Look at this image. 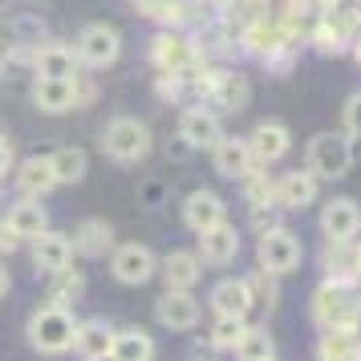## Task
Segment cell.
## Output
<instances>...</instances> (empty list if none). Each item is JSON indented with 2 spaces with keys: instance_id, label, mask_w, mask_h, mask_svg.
Segmentation results:
<instances>
[{
  "instance_id": "cell-1",
  "label": "cell",
  "mask_w": 361,
  "mask_h": 361,
  "mask_svg": "<svg viewBox=\"0 0 361 361\" xmlns=\"http://www.w3.org/2000/svg\"><path fill=\"white\" fill-rule=\"evenodd\" d=\"M73 333H78V317L73 309H61V305H41L33 309L29 317V325H25V337L33 345L37 353H45V357H61L73 349Z\"/></svg>"
},
{
  "instance_id": "cell-2",
  "label": "cell",
  "mask_w": 361,
  "mask_h": 361,
  "mask_svg": "<svg viewBox=\"0 0 361 361\" xmlns=\"http://www.w3.org/2000/svg\"><path fill=\"white\" fill-rule=\"evenodd\" d=\"M154 147V138H150V126L142 118L134 114H118L106 122V130H102V154L118 166H134L142 163Z\"/></svg>"
},
{
  "instance_id": "cell-3",
  "label": "cell",
  "mask_w": 361,
  "mask_h": 361,
  "mask_svg": "<svg viewBox=\"0 0 361 361\" xmlns=\"http://www.w3.org/2000/svg\"><path fill=\"white\" fill-rule=\"evenodd\" d=\"M312 321L321 329H361V296L353 284L321 280L312 293Z\"/></svg>"
},
{
  "instance_id": "cell-4",
  "label": "cell",
  "mask_w": 361,
  "mask_h": 361,
  "mask_svg": "<svg viewBox=\"0 0 361 361\" xmlns=\"http://www.w3.org/2000/svg\"><path fill=\"white\" fill-rule=\"evenodd\" d=\"M349 166H353V147H349L345 130H321V134L309 138V147H305V171H309L317 183L321 179L325 183L345 179Z\"/></svg>"
},
{
  "instance_id": "cell-5",
  "label": "cell",
  "mask_w": 361,
  "mask_h": 361,
  "mask_svg": "<svg viewBox=\"0 0 361 361\" xmlns=\"http://www.w3.org/2000/svg\"><path fill=\"white\" fill-rule=\"evenodd\" d=\"M300 264H305V244H300L296 231H288L284 224L272 231H260V240H256V268L260 272L280 280L300 272Z\"/></svg>"
},
{
  "instance_id": "cell-6",
  "label": "cell",
  "mask_w": 361,
  "mask_h": 361,
  "mask_svg": "<svg viewBox=\"0 0 361 361\" xmlns=\"http://www.w3.org/2000/svg\"><path fill=\"white\" fill-rule=\"evenodd\" d=\"M73 53H78V66L85 69H110L122 57V33L114 25H106V20H94V25H85L78 33Z\"/></svg>"
},
{
  "instance_id": "cell-7",
  "label": "cell",
  "mask_w": 361,
  "mask_h": 361,
  "mask_svg": "<svg viewBox=\"0 0 361 361\" xmlns=\"http://www.w3.org/2000/svg\"><path fill=\"white\" fill-rule=\"evenodd\" d=\"M110 276H114L118 284L138 288V284H147V280L159 276V256H154L147 244H138V240L114 244V252H110Z\"/></svg>"
},
{
  "instance_id": "cell-8",
  "label": "cell",
  "mask_w": 361,
  "mask_h": 361,
  "mask_svg": "<svg viewBox=\"0 0 361 361\" xmlns=\"http://www.w3.org/2000/svg\"><path fill=\"white\" fill-rule=\"evenodd\" d=\"M321 235H325V244H353L361 235V207L357 199L349 195H337L329 199L325 207H321Z\"/></svg>"
},
{
  "instance_id": "cell-9",
  "label": "cell",
  "mask_w": 361,
  "mask_h": 361,
  "mask_svg": "<svg viewBox=\"0 0 361 361\" xmlns=\"http://www.w3.org/2000/svg\"><path fill=\"white\" fill-rule=\"evenodd\" d=\"M240 231H235V224L231 219H224V224H215V228L199 231V260H203V268H228V264H235V256H240Z\"/></svg>"
},
{
  "instance_id": "cell-10",
  "label": "cell",
  "mask_w": 361,
  "mask_h": 361,
  "mask_svg": "<svg viewBox=\"0 0 361 361\" xmlns=\"http://www.w3.org/2000/svg\"><path fill=\"white\" fill-rule=\"evenodd\" d=\"M207 305H212L215 317H240V321H247V312L256 309V296H252L247 276H224L219 284H212Z\"/></svg>"
},
{
  "instance_id": "cell-11",
  "label": "cell",
  "mask_w": 361,
  "mask_h": 361,
  "mask_svg": "<svg viewBox=\"0 0 361 361\" xmlns=\"http://www.w3.org/2000/svg\"><path fill=\"white\" fill-rule=\"evenodd\" d=\"M212 163H215V171H219L224 179H240V183L260 171V163L252 159L247 138H235V134H224V138L212 147Z\"/></svg>"
},
{
  "instance_id": "cell-12",
  "label": "cell",
  "mask_w": 361,
  "mask_h": 361,
  "mask_svg": "<svg viewBox=\"0 0 361 361\" xmlns=\"http://www.w3.org/2000/svg\"><path fill=\"white\" fill-rule=\"evenodd\" d=\"M203 317V305H199L191 293H163L154 300V321L171 333H191Z\"/></svg>"
},
{
  "instance_id": "cell-13",
  "label": "cell",
  "mask_w": 361,
  "mask_h": 361,
  "mask_svg": "<svg viewBox=\"0 0 361 361\" xmlns=\"http://www.w3.org/2000/svg\"><path fill=\"white\" fill-rule=\"evenodd\" d=\"M224 219H228V207H224L219 191H212V187H199V191H191V195L183 199V224H187V231L199 235V231L215 228Z\"/></svg>"
},
{
  "instance_id": "cell-14",
  "label": "cell",
  "mask_w": 361,
  "mask_h": 361,
  "mask_svg": "<svg viewBox=\"0 0 361 361\" xmlns=\"http://www.w3.org/2000/svg\"><path fill=\"white\" fill-rule=\"evenodd\" d=\"M317 187L321 183L312 179L305 166L300 171H288V175H280L272 183V203H276L280 212H305V207H312V199H317Z\"/></svg>"
},
{
  "instance_id": "cell-15",
  "label": "cell",
  "mask_w": 361,
  "mask_h": 361,
  "mask_svg": "<svg viewBox=\"0 0 361 361\" xmlns=\"http://www.w3.org/2000/svg\"><path fill=\"white\" fill-rule=\"evenodd\" d=\"M159 276H163L166 293H191L203 276V260H199V252H166L163 260H159Z\"/></svg>"
},
{
  "instance_id": "cell-16",
  "label": "cell",
  "mask_w": 361,
  "mask_h": 361,
  "mask_svg": "<svg viewBox=\"0 0 361 361\" xmlns=\"http://www.w3.org/2000/svg\"><path fill=\"white\" fill-rule=\"evenodd\" d=\"M29 256H33V268L41 276H57L73 264V247H69V235L61 231H45L29 244Z\"/></svg>"
},
{
  "instance_id": "cell-17",
  "label": "cell",
  "mask_w": 361,
  "mask_h": 361,
  "mask_svg": "<svg viewBox=\"0 0 361 361\" xmlns=\"http://www.w3.org/2000/svg\"><path fill=\"white\" fill-rule=\"evenodd\" d=\"M4 224H8V231L17 235L20 244H33L37 235L49 231V212H45L41 199H17V203L4 212Z\"/></svg>"
},
{
  "instance_id": "cell-18",
  "label": "cell",
  "mask_w": 361,
  "mask_h": 361,
  "mask_svg": "<svg viewBox=\"0 0 361 361\" xmlns=\"http://www.w3.org/2000/svg\"><path fill=\"white\" fill-rule=\"evenodd\" d=\"M179 138H183L191 150H212L215 142L224 138L215 110H207V106H191V110H183V118H179Z\"/></svg>"
},
{
  "instance_id": "cell-19",
  "label": "cell",
  "mask_w": 361,
  "mask_h": 361,
  "mask_svg": "<svg viewBox=\"0 0 361 361\" xmlns=\"http://www.w3.org/2000/svg\"><path fill=\"white\" fill-rule=\"evenodd\" d=\"M69 247L82 260H102L106 252H114V224H106V219H82L73 228V235H69Z\"/></svg>"
},
{
  "instance_id": "cell-20",
  "label": "cell",
  "mask_w": 361,
  "mask_h": 361,
  "mask_svg": "<svg viewBox=\"0 0 361 361\" xmlns=\"http://www.w3.org/2000/svg\"><path fill=\"white\" fill-rule=\"evenodd\" d=\"M33 73L45 82H78L82 66H78V53L69 45H41L33 57Z\"/></svg>"
},
{
  "instance_id": "cell-21",
  "label": "cell",
  "mask_w": 361,
  "mask_h": 361,
  "mask_svg": "<svg viewBox=\"0 0 361 361\" xmlns=\"http://www.w3.org/2000/svg\"><path fill=\"white\" fill-rule=\"evenodd\" d=\"M114 333L118 329L102 317H90V321H78V333H73V353L82 361H98V357H110L114 349Z\"/></svg>"
},
{
  "instance_id": "cell-22",
  "label": "cell",
  "mask_w": 361,
  "mask_h": 361,
  "mask_svg": "<svg viewBox=\"0 0 361 361\" xmlns=\"http://www.w3.org/2000/svg\"><path fill=\"white\" fill-rule=\"evenodd\" d=\"M13 183H17V191L25 199H41L49 195L57 179H53V159L49 154H29L20 166H13Z\"/></svg>"
},
{
  "instance_id": "cell-23",
  "label": "cell",
  "mask_w": 361,
  "mask_h": 361,
  "mask_svg": "<svg viewBox=\"0 0 361 361\" xmlns=\"http://www.w3.org/2000/svg\"><path fill=\"white\" fill-rule=\"evenodd\" d=\"M199 90H207V98L219 102L224 110H244L247 102H252V85H247L244 73H207L203 82H199Z\"/></svg>"
},
{
  "instance_id": "cell-24",
  "label": "cell",
  "mask_w": 361,
  "mask_h": 361,
  "mask_svg": "<svg viewBox=\"0 0 361 361\" xmlns=\"http://www.w3.org/2000/svg\"><path fill=\"white\" fill-rule=\"evenodd\" d=\"M247 147H252V159L256 163H280L293 150V130L284 122H260L252 130V138H247Z\"/></svg>"
},
{
  "instance_id": "cell-25",
  "label": "cell",
  "mask_w": 361,
  "mask_h": 361,
  "mask_svg": "<svg viewBox=\"0 0 361 361\" xmlns=\"http://www.w3.org/2000/svg\"><path fill=\"white\" fill-rule=\"evenodd\" d=\"M191 57H195V45L183 33H171V29H163V33L154 37V45H150V61L163 73H183V69L191 66Z\"/></svg>"
},
{
  "instance_id": "cell-26",
  "label": "cell",
  "mask_w": 361,
  "mask_h": 361,
  "mask_svg": "<svg viewBox=\"0 0 361 361\" xmlns=\"http://www.w3.org/2000/svg\"><path fill=\"white\" fill-rule=\"evenodd\" d=\"M33 106L41 114H66L73 106H82L78 82H45V78H37L33 82Z\"/></svg>"
},
{
  "instance_id": "cell-27",
  "label": "cell",
  "mask_w": 361,
  "mask_h": 361,
  "mask_svg": "<svg viewBox=\"0 0 361 361\" xmlns=\"http://www.w3.org/2000/svg\"><path fill=\"white\" fill-rule=\"evenodd\" d=\"M321 361H361V329H321Z\"/></svg>"
},
{
  "instance_id": "cell-28",
  "label": "cell",
  "mask_w": 361,
  "mask_h": 361,
  "mask_svg": "<svg viewBox=\"0 0 361 361\" xmlns=\"http://www.w3.org/2000/svg\"><path fill=\"white\" fill-rule=\"evenodd\" d=\"M49 159H53V179H57V187L82 183L85 171H90V154H85L82 147H57Z\"/></svg>"
},
{
  "instance_id": "cell-29",
  "label": "cell",
  "mask_w": 361,
  "mask_h": 361,
  "mask_svg": "<svg viewBox=\"0 0 361 361\" xmlns=\"http://www.w3.org/2000/svg\"><path fill=\"white\" fill-rule=\"evenodd\" d=\"M235 361H276V341H272V333L260 325H247L240 345L231 349Z\"/></svg>"
},
{
  "instance_id": "cell-30",
  "label": "cell",
  "mask_w": 361,
  "mask_h": 361,
  "mask_svg": "<svg viewBox=\"0 0 361 361\" xmlns=\"http://www.w3.org/2000/svg\"><path fill=\"white\" fill-rule=\"evenodd\" d=\"M110 353L118 361H154V337L142 333V329H122V333H114Z\"/></svg>"
},
{
  "instance_id": "cell-31",
  "label": "cell",
  "mask_w": 361,
  "mask_h": 361,
  "mask_svg": "<svg viewBox=\"0 0 361 361\" xmlns=\"http://www.w3.org/2000/svg\"><path fill=\"white\" fill-rule=\"evenodd\" d=\"M85 293V276L69 264L66 272H57V276H49V305H61V309H73L78 300H82Z\"/></svg>"
},
{
  "instance_id": "cell-32",
  "label": "cell",
  "mask_w": 361,
  "mask_h": 361,
  "mask_svg": "<svg viewBox=\"0 0 361 361\" xmlns=\"http://www.w3.org/2000/svg\"><path fill=\"white\" fill-rule=\"evenodd\" d=\"M325 280H341V284H357V268H353V247L349 244H329L325 256Z\"/></svg>"
},
{
  "instance_id": "cell-33",
  "label": "cell",
  "mask_w": 361,
  "mask_h": 361,
  "mask_svg": "<svg viewBox=\"0 0 361 361\" xmlns=\"http://www.w3.org/2000/svg\"><path fill=\"white\" fill-rule=\"evenodd\" d=\"M244 329H247V321H240V317H215V325H212V333H207V345H212L215 353L219 349H235L240 345V337H244Z\"/></svg>"
},
{
  "instance_id": "cell-34",
  "label": "cell",
  "mask_w": 361,
  "mask_h": 361,
  "mask_svg": "<svg viewBox=\"0 0 361 361\" xmlns=\"http://www.w3.org/2000/svg\"><path fill=\"white\" fill-rule=\"evenodd\" d=\"M312 45L321 53H337L345 45V25L341 20H321V25L312 29Z\"/></svg>"
},
{
  "instance_id": "cell-35",
  "label": "cell",
  "mask_w": 361,
  "mask_h": 361,
  "mask_svg": "<svg viewBox=\"0 0 361 361\" xmlns=\"http://www.w3.org/2000/svg\"><path fill=\"white\" fill-rule=\"evenodd\" d=\"M345 138H349L353 159H357V154H361V90L345 102Z\"/></svg>"
},
{
  "instance_id": "cell-36",
  "label": "cell",
  "mask_w": 361,
  "mask_h": 361,
  "mask_svg": "<svg viewBox=\"0 0 361 361\" xmlns=\"http://www.w3.org/2000/svg\"><path fill=\"white\" fill-rule=\"evenodd\" d=\"M166 199H171V187H166V179H142V183H138V203H142L147 212H159Z\"/></svg>"
},
{
  "instance_id": "cell-37",
  "label": "cell",
  "mask_w": 361,
  "mask_h": 361,
  "mask_svg": "<svg viewBox=\"0 0 361 361\" xmlns=\"http://www.w3.org/2000/svg\"><path fill=\"white\" fill-rule=\"evenodd\" d=\"M276 203H272V199H268V203H252V207H247V219H252V228L256 231H272V228H280L276 224Z\"/></svg>"
},
{
  "instance_id": "cell-38",
  "label": "cell",
  "mask_w": 361,
  "mask_h": 361,
  "mask_svg": "<svg viewBox=\"0 0 361 361\" xmlns=\"http://www.w3.org/2000/svg\"><path fill=\"white\" fill-rule=\"evenodd\" d=\"M8 171H13V147H8V138L0 134V183L8 179Z\"/></svg>"
},
{
  "instance_id": "cell-39",
  "label": "cell",
  "mask_w": 361,
  "mask_h": 361,
  "mask_svg": "<svg viewBox=\"0 0 361 361\" xmlns=\"http://www.w3.org/2000/svg\"><path fill=\"white\" fill-rule=\"evenodd\" d=\"M187 357H191V361H215V349H212V345H191V349H187Z\"/></svg>"
},
{
  "instance_id": "cell-40",
  "label": "cell",
  "mask_w": 361,
  "mask_h": 361,
  "mask_svg": "<svg viewBox=\"0 0 361 361\" xmlns=\"http://www.w3.org/2000/svg\"><path fill=\"white\" fill-rule=\"evenodd\" d=\"M17 244H20V240H17V235H13V231H8V224L0 219V252H4V247L13 252V247H17Z\"/></svg>"
},
{
  "instance_id": "cell-41",
  "label": "cell",
  "mask_w": 361,
  "mask_h": 361,
  "mask_svg": "<svg viewBox=\"0 0 361 361\" xmlns=\"http://www.w3.org/2000/svg\"><path fill=\"white\" fill-rule=\"evenodd\" d=\"M166 154H175V159H183V154H191V147H187V142H183L179 134H175V142L166 147Z\"/></svg>"
},
{
  "instance_id": "cell-42",
  "label": "cell",
  "mask_w": 361,
  "mask_h": 361,
  "mask_svg": "<svg viewBox=\"0 0 361 361\" xmlns=\"http://www.w3.org/2000/svg\"><path fill=\"white\" fill-rule=\"evenodd\" d=\"M8 288H13V276H8V268H4V264H0V300H4V296H8Z\"/></svg>"
},
{
  "instance_id": "cell-43",
  "label": "cell",
  "mask_w": 361,
  "mask_h": 361,
  "mask_svg": "<svg viewBox=\"0 0 361 361\" xmlns=\"http://www.w3.org/2000/svg\"><path fill=\"white\" fill-rule=\"evenodd\" d=\"M353 268H357V280H361V244L353 247Z\"/></svg>"
},
{
  "instance_id": "cell-44",
  "label": "cell",
  "mask_w": 361,
  "mask_h": 361,
  "mask_svg": "<svg viewBox=\"0 0 361 361\" xmlns=\"http://www.w3.org/2000/svg\"><path fill=\"white\" fill-rule=\"evenodd\" d=\"M4 53H8V45H4V37H0V78H4Z\"/></svg>"
},
{
  "instance_id": "cell-45",
  "label": "cell",
  "mask_w": 361,
  "mask_h": 361,
  "mask_svg": "<svg viewBox=\"0 0 361 361\" xmlns=\"http://www.w3.org/2000/svg\"><path fill=\"white\" fill-rule=\"evenodd\" d=\"M98 361H118V357H114V353H110V357H98Z\"/></svg>"
}]
</instances>
